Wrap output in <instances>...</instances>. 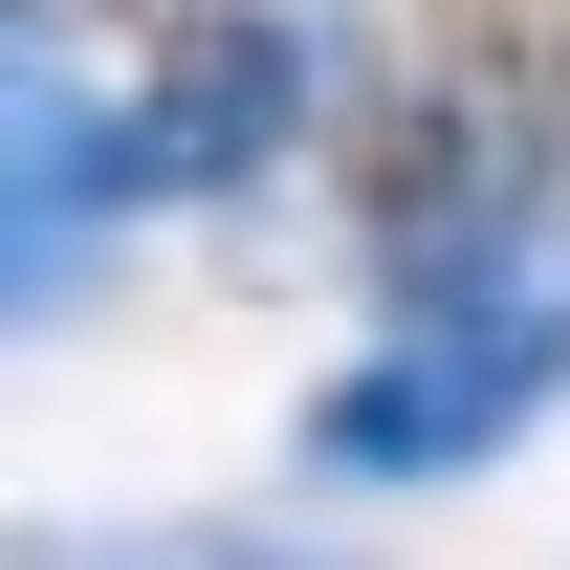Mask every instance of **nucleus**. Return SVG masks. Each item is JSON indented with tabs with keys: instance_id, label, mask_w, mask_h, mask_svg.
Wrapping results in <instances>:
<instances>
[{
	"instance_id": "obj_1",
	"label": "nucleus",
	"mask_w": 570,
	"mask_h": 570,
	"mask_svg": "<svg viewBox=\"0 0 570 570\" xmlns=\"http://www.w3.org/2000/svg\"><path fill=\"white\" fill-rule=\"evenodd\" d=\"M570 395V285H483V307H395L330 395H307V483H461V461H504V439Z\"/></svg>"
},
{
	"instance_id": "obj_3",
	"label": "nucleus",
	"mask_w": 570,
	"mask_h": 570,
	"mask_svg": "<svg viewBox=\"0 0 570 570\" xmlns=\"http://www.w3.org/2000/svg\"><path fill=\"white\" fill-rule=\"evenodd\" d=\"M110 219H154V176H132V88H88L67 0H22V264H0V285H22V307H67Z\"/></svg>"
},
{
	"instance_id": "obj_4",
	"label": "nucleus",
	"mask_w": 570,
	"mask_h": 570,
	"mask_svg": "<svg viewBox=\"0 0 570 570\" xmlns=\"http://www.w3.org/2000/svg\"><path fill=\"white\" fill-rule=\"evenodd\" d=\"M22 570H330V549H285V527H198V504H176V527H45Z\"/></svg>"
},
{
	"instance_id": "obj_2",
	"label": "nucleus",
	"mask_w": 570,
	"mask_h": 570,
	"mask_svg": "<svg viewBox=\"0 0 570 570\" xmlns=\"http://www.w3.org/2000/svg\"><path fill=\"white\" fill-rule=\"evenodd\" d=\"M110 88H132V176L154 198H264L285 154L352 110V0H198Z\"/></svg>"
}]
</instances>
